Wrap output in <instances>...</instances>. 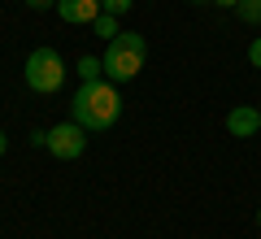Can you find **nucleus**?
Listing matches in <instances>:
<instances>
[{"instance_id":"1","label":"nucleus","mask_w":261,"mask_h":239,"mask_svg":"<svg viewBox=\"0 0 261 239\" xmlns=\"http://www.w3.org/2000/svg\"><path fill=\"white\" fill-rule=\"evenodd\" d=\"M70 118L83 130H109L113 122L122 118V96L118 83L109 78H96V83H79L74 100H70Z\"/></svg>"},{"instance_id":"2","label":"nucleus","mask_w":261,"mask_h":239,"mask_svg":"<svg viewBox=\"0 0 261 239\" xmlns=\"http://www.w3.org/2000/svg\"><path fill=\"white\" fill-rule=\"evenodd\" d=\"M144 61H148V39L140 31H122L105 48V78L109 83H130L144 70Z\"/></svg>"},{"instance_id":"3","label":"nucleus","mask_w":261,"mask_h":239,"mask_svg":"<svg viewBox=\"0 0 261 239\" xmlns=\"http://www.w3.org/2000/svg\"><path fill=\"white\" fill-rule=\"evenodd\" d=\"M22 78H27V87L35 96H53L61 92L65 83V61L57 48H35V52L27 57V65H22Z\"/></svg>"},{"instance_id":"4","label":"nucleus","mask_w":261,"mask_h":239,"mask_svg":"<svg viewBox=\"0 0 261 239\" xmlns=\"http://www.w3.org/2000/svg\"><path fill=\"white\" fill-rule=\"evenodd\" d=\"M44 148L57 156V161H74V156H83V148H87V130L79 126L74 118L57 122V126L44 130Z\"/></svg>"},{"instance_id":"5","label":"nucleus","mask_w":261,"mask_h":239,"mask_svg":"<svg viewBox=\"0 0 261 239\" xmlns=\"http://www.w3.org/2000/svg\"><path fill=\"white\" fill-rule=\"evenodd\" d=\"M100 0H57V18L70 22V26H92L100 18Z\"/></svg>"},{"instance_id":"6","label":"nucleus","mask_w":261,"mask_h":239,"mask_svg":"<svg viewBox=\"0 0 261 239\" xmlns=\"http://www.w3.org/2000/svg\"><path fill=\"white\" fill-rule=\"evenodd\" d=\"M226 130H231L235 139H252L261 130V109L257 104H235V109L226 113Z\"/></svg>"},{"instance_id":"7","label":"nucleus","mask_w":261,"mask_h":239,"mask_svg":"<svg viewBox=\"0 0 261 239\" xmlns=\"http://www.w3.org/2000/svg\"><path fill=\"white\" fill-rule=\"evenodd\" d=\"M79 78H83V83L105 78V57H79Z\"/></svg>"},{"instance_id":"8","label":"nucleus","mask_w":261,"mask_h":239,"mask_svg":"<svg viewBox=\"0 0 261 239\" xmlns=\"http://www.w3.org/2000/svg\"><path fill=\"white\" fill-rule=\"evenodd\" d=\"M235 18L248 22V26H261V0H240L235 5Z\"/></svg>"},{"instance_id":"9","label":"nucleus","mask_w":261,"mask_h":239,"mask_svg":"<svg viewBox=\"0 0 261 239\" xmlns=\"http://www.w3.org/2000/svg\"><path fill=\"white\" fill-rule=\"evenodd\" d=\"M92 31H96V39H113V35H122V31H118V18H113V13H100V18L92 22Z\"/></svg>"},{"instance_id":"10","label":"nucleus","mask_w":261,"mask_h":239,"mask_svg":"<svg viewBox=\"0 0 261 239\" xmlns=\"http://www.w3.org/2000/svg\"><path fill=\"white\" fill-rule=\"evenodd\" d=\"M130 5H135V0H100V9H105V13H113V18L130 13Z\"/></svg>"},{"instance_id":"11","label":"nucleus","mask_w":261,"mask_h":239,"mask_svg":"<svg viewBox=\"0 0 261 239\" xmlns=\"http://www.w3.org/2000/svg\"><path fill=\"white\" fill-rule=\"evenodd\" d=\"M248 61H252V70H261V35L248 44Z\"/></svg>"},{"instance_id":"12","label":"nucleus","mask_w":261,"mask_h":239,"mask_svg":"<svg viewBox=\"0 0 261 239\" xmlns=\"http://www.w3.org/2000/svg\"><path fill=\"white\" fill-rule=\"evenodd\" d=\"M27 9H35V13H44V9H57V0H27Z\"/></svg>"},{"instance_id":"13","label":"nucleus","mask_w":261,"mask_h":239,"mask_svg":"<svg viewBox=\"0 0 261 239\" xmlns=\"http://www.w3.org/2000/svg\"><path fill=\"white\" fill-rule=\"evenodd\" d=\"M214 5H218V9H231V13H235V5H240V0H214Z\"/></svg>"},{"instance_id":"14","label":"nucleus","mask_w":261,"mask_h":239,"mask_svg":"<svg viewBox=\"0 0 261 239\" xmlns=\"http://www.w3.org/2000/svg\"><path fill=\"white\" fill-rule=\"evenodd\" d=\"M5 148H9V135H5V130H0V152H5Z\"/></svg>"},{"instance_id":"15","label":"nucleus","mask_w":261,"mask_h":239,"mask_svg":"<svg viewBox=\"0 0 261 239\" xmlns=\"http://www.w3.org/2000/svg\"><path fill=\"white\" fill-rule=\"evenodd\" d=\"M192 5H214V0H192Z\"/></svg>"},{"instance_id":"16","label":"nucleus","mask_w":261,"mask_h":239,"mask_svg":"<svg viewBox=\"0 0 261 239\" xmlns=\"http://www.w3.org/2000/svg\"><path fill=\"white\" fill-rule=\"evenodd\" d=\"M257 226H261V209H257Z\"/></svg>"},{"instance_id":"17","label":"nucleus","mask_w":261,"mask_h":239,"mask_svg":"<svg viewBox=\"0 0 261 239\" xmlns=\"http://www.w3.org/2000/svg\"><path fill=\"white\" fill-rule=\"evenodd\" d=\"M257 109H261V104H257Z\"/></svg>"}]
</instances>
